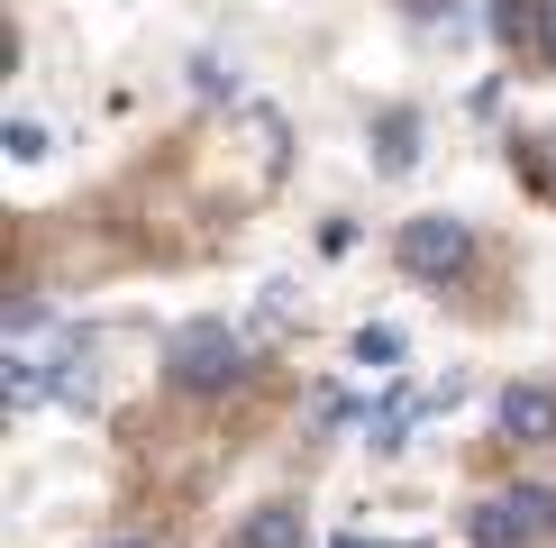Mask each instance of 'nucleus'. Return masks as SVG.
I'll return each mask as SVG.
<instances>
[{"instance_id":"obj_11","label":"nucleus","mask_w":556,"mask_h":548,"mask_svg":"<svg viewBox=\"0 0 556 548\" xmlns=\"http://www.w3.org/2000/svg\"><path fill=\"white\" fill-rule=\"evenodd\" d=\"M192 83H201V91H238V64H219V55H201V64H192Z\"/></svg>"},{"instance_id":"obj_8","label":"nucleus","mask_w":556,"mask_h":548,"mask_svg":"<svg viewBox=\"0 0 556 548\" xmlns=\"http://www.w3.org/2000/svg\"><path fill=\"white\" fill-rule=\"evenodd\" d=\"M420 411H429V394H383V411H365V429H375V448H402Z\"/></svg>"},{"instance_id":"obj_5","label":"nucleus","mask_w":556,"mask_h":548,"mask_svg":"<svg viewBox=\"0 0 556 548\" xmlns=\"http://www.w3.org/2000/svg\"><path fill=\"white\" fill-rule=\"evenodd\" d=\"M375 155H383V174H410V165H420V110H383Z\"/></svg>"},{"instance_id":"obj_1","label":"nucleus","mask_w":556,"mask_h":548,"mask_svg":"<svg viewBox=\"0 0 556 548\" xmlns=\"http://www.w3.org/2000/svg\"><path fill=\"white\" fill-rule=\"evenodd\" d=\"M165 375L182 384V394H228V384L247 375V338L228 329V320H192V329H174Z\"/></svg>"},{"instance_id":"obj_6","label":"nucleus","mask_w":556,"mask_h":548,"mask_svg":"<svg viewBox=\"0 0 556 548\" xmlns=\"http://www.w3.org/2000/svg\"><path fill=\"white\" fill-rule=\"evenodd\" d=\"M0 394H10V411L46 402V394H55V357H10V365H0Z\"/></svg>"},{"instance_id":"obj_14","label":"nucleus","mask_w":556,"mask_h":548,"mask_svg":"<svg viewBox=\"0 0 556 548\" xmlns=\"http://www.w3.org/2000/svg\"><path fill=\"white\" fill-rule=\"evenodd\" d=\"M110 548H155V539H110Z\"/></svg>"},{"instance_id":"obj_3","label":"nucleus","mask_w":556,"mask_h":548,"mask_svg":"<svg viewBox=\"0 0 556 548\" xmlns=\"http://www.w3.org/2000/svg\"><path fill=\"white\" fill-rule=\"evenodd\" d=\"M502 429H511V439H556V394L547 384H511V394H502Z\"/></svg>"},{"instance_id":"obj_7","label":"nucleus","mask_w":556,"mask_h":548,"mask_svg":"<svg viewBox=\"0 0 556 548\" xmlns=\"http://www.w3.org/2000/svg\"><path fill=\"white\" fill-rule=\"evenodd\" d=\"M238 548H301V512H292V502H265V512H247Z\"/></svg>"},{"instance_id":"obj_2","label":"nucleus","mask_w":556,"mask_h":548,"mask_svg":"<svg viewBox=\"0 0 556 548\" xmlns=\"http://www.w3.org/2000/svg\"><path fill=\"white\" fill-rule=\"evenodd\" d=\"M392 257H402V274H420V284H456V274L475 265V228L429 211V220H402V238H392Z\"/></svg>"},{"instance_id":"obj_12","label":"nucleus","mask_w":556,"mask_h":548,"mask_svg":"<svg viewBox=\"0 0 556 548\" xmlns=\"http://www.w3.org/2000/svg\"><path fill=\"white\" fill-rule=\"evenodd\" d=\"M338 548H420V539H365V531H346Z\"/></svg>"},{"instance_id":"obj_4","label":"nucleus","mask_w":556,"mask_h":548,"mask_svg":"<svg viewBox=\"0 0 556 548\" xmlns=\"http://www.w3.org/2000/svg\"><path fill=\"white\" fill-rule=\"evenodd\" d=\"M466 531H475V548H529V539H539V531H529V512H520L511 494L475 502V521H466Z\"/></svg>"},{"instance_id":"obj_10","label":"nucleus","mask_w":556,"mask_h":548,"mask_svg":"<svg viewBox=\"0 0 556 548\" xmlns=\"http://www.w3.org/2000/svg\"><path fill=\"white\" fill-rule=\"evenodd\" d=\"M0 147H10L18 165H37V155H46V128H37V120H10V137H0Z\"/></svg>"},{"instance_id":"obj_9","label":"nucleus","mask_w":556,"mask_h":548,"mask_svg":"<svg viewBox=\"0 0 556 548\" xmlns=\"http://www.w3.org/2000/svg\"><path fill=\"white\" fill-rule=\"evenodd\" d=\"M356 365H402V329H356Z\"/></svg>"},{"instance_id":"obj_13","label":"nucleus","mask_w":556,"mask_h":548,"mask_svg":"<svg viewBox=\"0 0 556 548\" xmlns=\"http://www.w3.org/2000/svg\"><path fill=\"white\" fill-rule=\"evenodd\" d=\"M410 10H420V18H438V10H447V0H410Z\"/></svg>"}]
</instances>
